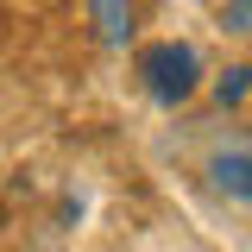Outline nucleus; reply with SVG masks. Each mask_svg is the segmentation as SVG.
I'll return each instance as SVG.
<instances>
[{"mask_svg":"<svg viewBox=\"0 0 252 252\" xmlns=\"http://www.w3.org/2000/svg\"><path fill=\"white\" fill-rule=\"evenodd\" d=\"M195 69H202V63H195L189 44H152V51L139 57V76L152 82L158 101H183V94L195 89Z\"/></svg>","mask_w":252,"mask_h":252,"instance_id":"nucleus-1","label":"nucleus"},{"mask_svg":"<svg viewBox=\"0 0 252 252\" xmlns=\"http://www.w3.org/2000/svg\"><path fill=\"white\" fill-rule=\"evenodd\" d=\"M208 183H215V195L252 208V145L246 139H227V145L208 152Z\"/></svg>","mask_w":252,"mask_h":252,"instance_id":"nucleus-2","label":"nucleus"},{"mask_svg":"<svg viewBox=\"0 0 252 252\" xmlns=\"http://www.w3.org/2000/svg\"><path fill=\"white\" fill-rule=\"evenodd\" d=\"M94 26L107 44H126V32H132V6L126 0H94Z\"/></svg>","mask_w":252,"mask_h":252,"instance_id":"nucleus-3","label":"nucleus"},{"mask_svg":"<svg viewBox=\"0 0 252 252\" xmlns=\"http://www.w3.org/2000/svg\"><path fill=\"white\" fill-rule=\"evenodd\" d=\"M246 89H252V69H227L220 76V101H240Z\"/></svg>","mask_w":252,"mask_h":252,"instance_id":"nucleus-4","label":"nucleus"},{"mask_svg":"<svg viewBox=\"0 0 252 252\" xmlns=\"http://www.w3.org/2000/svg\"><path fill=\"white\" fill-rule=\"evenodd\" d=\"M227 26H233V32H252V0H233V6H227Z\"/></svg>","mask_w":252,"mask_h":252,"instance_id":"nucleus-5","label":"nucleus"}]
</instances>
